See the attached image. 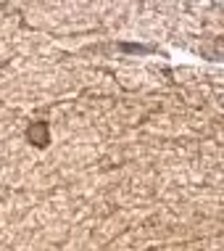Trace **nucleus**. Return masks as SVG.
<instances>
[{"instance_id":"obj_1","label":"nucleus","mask_w":224,"mask_h":251,"mask_svg":"<svg viewBox=\"0 0 224 251\" xmlns=\"http://www.w3.org/2000/svg\"><path fill=\"white\" fill-rule=\"evenodd\" d=\"M26 138H29V143H35L37 148H45L47 143H50L47 125H45V122H32V127L26 130Z\"/></svg>"}]
</instances>
